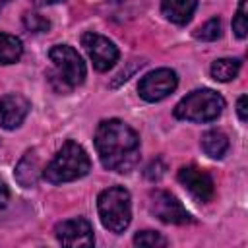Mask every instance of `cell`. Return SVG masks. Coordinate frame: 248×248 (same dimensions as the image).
I'll return each instance as SVG.
<instances>
[{
    "instance_id": "ac0fdd59",
    "label": "cell",
    "mask_w": 248,
    "mask_h": 248,
    "mask_svg": "<svg viewBox=\"0 0 248 248\" xmlns=\"http://www.w3.org/2000/svg\"><path fill=\"white\" fill-rule=\"evenodd\" d=\"M194 37L200 41H215L221 37V19L219 17H211L209 21H205L202 27H198L194 31Z\"/></svg>"
},
{
    "instance_id": "30bf717a",
    "label": "cell",
    "mask_w": 248,
    "mask_h": 248,
    "mask_svg": "<svg viewBox=\"0 0 248 248\" xmlns=\"http://www.w3.org/2000/svg\"><path fill=\"white\" fill-rule=\"evenodd\" d=\"M56 240L64 246H93V229L91 223L83 217L62 221L54 227Z\"/></svg>"
},
{
    "instance_id": "d4e9b609",
    "label": "cell",
    "mask_w": 248,
    "mask_h": 248,
    "mask_svg": "<svg viewBox=\"0 0 248 248\" xmlns=\"http://www.w3.org/2000/svg\"><path fill=\"white\" fill-rule=\"evenodd\" d=\"M6 2H10V0H0V4H6Z\"/></svg>"
},
{
    "instance_id": "603a6c76",
    "label": "cell",
    "mask_w": 248,
    "mask_h": 248,
    "mask_svg": "<svg viewBox=\"0 0 248 248\" xmlns=\"http://www.w3.org/2000/svg\"><path fill=\"white\" fill-rule=\"evenodd\" d=\"M8 200H10L8 186L4 184V180H0V209H4V207L8 205Z\"/></svg>"
},
{
    "instance_id": "6da1fadb",
    "label": "cell",
    "mask_w": 248,
    "mask_h": 248,
    "mask_svg": "<svg viewBox=\"0 0 248 248\" xmlns=\"http://www.w3.org/2000/svg\"><path fill=\"white\" fill-rule=\"evenodd\" d=\"M95 149L105 169L130 172L140 161V136L126 122L108 118L95 130Z\"/></svg>"
},
{
    "instance_id": "7c38bea8",
    "label": "cell",
    "mask_w": 248,
    "mask_h": 248,
    "mask_svg": "<svg viewBox=\"0 0 248 248\" xmlns=\"http://www.w3.org/2000/svg\"><path fill=\"white\" fill-rule=\"evenodd\" d=\"M16 180L19 182V186L23 188H33L37 186L43 169H41V159L37 155V149H29L23 153V157L17 161L16 165Z\"/></svg>"
},
{
    "instance_id": "7a4b0ae2",
    "label": "cell",
    "mask_w": 248,
    "mask_h": 248,
    "mask_svg": "<svg viewBox=\"0 0 248 248\" xmlns=\"http://www.w3.org/2000/svg\"><path fill=\"white\" fill-rule=\"evenodd\" d=\"M91 170V159L87 151L74 140H68L54 159L43 169V178L50 184H64L83 178Z\"/></svg>"
},
{
    "instance_id": "5b68a950",
    "label": "cell",
    "mask_w": 248,
    "mask_h": 248,
    "mask_svg": "<svg viewBox=\"0 0 248 248\" xmlns=\"http://www.w3.org/2000/svg\"><path fill=\"white\" fill-rule=\"evenodd\" d=\"M225 99L213 89H196L174 107V116L188 122H211L221 116Z\"/></svg>"
},
{
    "instance_id": "7402d4cb",
    "label": "cell",
    "mask_w": 248,
    "mask_h": 248,
    "mask_svg": "<svg viewBox=\"0 0 248 248\" xmlns=\"http://www.w3.org/2000/svg\"><path fill=\"white\" fill-rule=\"evenodd\" d=\"M246 103H248V97L246 95H240L238 97V103H236V112H238V118L242 122L248 120V107H246Z\"/></svg>"
},
{
    "instance_id": "ffe728a7",
    "label": "cell",
    "mask_w": 248,
    "mask_h": 248,
    "mask_svg": "<svg viewBox=\"0 0 248 248\" xmlns=\"http://www.w3.org/2000/svg\"><path fill=\"white\" fill-rule=\"evenodd\" d=\"M248 2L246 0H240L238 2V10H236V16L232 19V31L238 39H244L248 35Z\"/></svg>"
},
{
    "instance_id": "cb8c5ba5",
    "label": "cell",
    "mask_w": 248,
    "mask_h": 248,
    "mask_svg": "<svg viewBox=\"0 0 248 248\" xmlns=\"http://www.w3.org/2000/svg\"><path fill=\"white\" fill-rule=\"evenodd\" d=\"M35 6H50V4H56V2H62V0H31Z\"/></svg>"
},
{
    "instance_id": "277c9868",
    "label": "cell",
    "mask_w": 248,
    "mask_h": 248,
    "mask_svg": "<svg viewBox=\"0 0 248 248\" xmlns=\"http://www.w3.org/2000/svg\"><path fill=\"white\" fill-rule=\"evenodd\" d=\"M99 219L110 232H124L132 221V198L122 186H110L97 198Z\"/></svg>"
},
{
    "instance_id": "52a82bcc",
    "label": "cell",
    "mask_w": 248,
    "mask_h": 248,
    "mask_svg": "<svg viewBox=\"0 0 248 248\" xmlns=\"http://www.w3.org/2000/svg\"><path fill=\"white\" fill-rule=\"evenodd\" d=\"M178 85V78L176 72L170 68H157L149 74H145L140 79L138 85V93L143 101L147 103H157L163 101L165 97H169Z\"/></svg>"
},
{
    "instance_id": "d6986e66",
    "label": "cell",
    "mask_w": 248,
    "mask_h": 248,
    "mask_svg": "<svg viewBox=\"0 0 248 248\" xmlns=\"http://www.w3.org/2000/svg\"><path fill=\"white\" fill-rule=\"evenodd\" d=\"M134 244L145 248H159V246H167V238L157 231H141L134 236Z\"/></svg>"
},
{
    "instance_id": "8fae6325",
    "label": "cell",
    "mask_w": 248,
    "mask_h": 248,
    "mask_svg": "<svg viewBox=\"0 0 248 248\" xmlns=\"http://www.w3.org/2000/svg\"><path fill=\"white\" fill-rule=\"evenodd\" d=\"M31 103L19 93H8L0 97V128L16 130L29 114Z\"/></svg>"
},
{
    "instance_id": "3957f363",
    "label": "cell",
    "mask_w": 248,
    "mask_h": 248,
    "mask_svg": "<svg viewBox=\"0 0 248 248\" xmlns=\"http://www.w3.org/2000/svg\"><path fill=\"white\" fill-rule=\"evenodd\" d=\"M48 58L54 66L50 72V81L60 93H68L74 87L81 85L85 79V62L79 52L70 45H54L48 50Z\"/></svg>"
},
{
    "instance_id": "9c48e42d",
    "label": "cell",
    "mask_w": 248,
    "mask_h": 248,
    "mask_svg": "<svg viewBox=\"0 0 248 248\" xmlns=\"http://www.w3.org/2000/svg\"><path fill=\"white\" fill-rule=\"evenodd\" d=\"M178 182L202 203H207L215 194L213 178L209 176V172H205L203 169H200L196 165L182 167L178 170Z\"/></svg>"
},
{
    "instance_id": "9a60e30c",
    "label": "cell",
    "mask_w": 248,
    "mask_h": 248,
    "mask_svg": "<svg viewBox=\"0 0 248 248\" xmlns=\"http://www.w3.org/2000/svg\"><path fill=\"white\" fill-rule=\"evenodd\" d=\"M23 54V43L19 37L0 33V64H14Z\"/></svg>"
},
{
    "instance_id": "5bb4252c",
    "label": "cell",
    "mask_w": 248,
    "mask_h": 248,
    "mask_svg": "<svg viewBox=\"0 0 248 248\" xmlns=\"http://www.w3.org/2000/svg\"><path fill=\"white\" fill-rule=\"evenodd\" d=\"M202 149L211 159H223L229 151V138L221 130H207L202 136Z\"/></svg>"
},
{
    "instance_id": "e0dca14e",
    "label": "cell",
    "mask_w": 248,
    "mask_h": 248,
    "mask_svg": "<svg viewBox=\"0 0 248 248\" xmlns=\"http://www.w3.org/2000/svg\"><path fill=\"white\" fill-rule=\"evenodd\" d=\"M23 25L31 33H45L50 29V21L39 12H25L23 14Z\"/></svg>"
},
{
    "instance_id": "44dd1931",
    "label": "cell",
    "mask_w": 248,
    "mask_h": 248,
    "mask_svg": "<svg viewBox=\"0 0 248 248\" xmlns=\"http://www.w3.org/2000/svg\"><path fill=\"white\" fill-rule=\"evenodd\" d=\"M163 174H165V165H163L159 159L153 161V163L147 167V170H145V176H147L149 180H159Z\"/></svg>"
},
{
    "instance_id": "2e32d148",
    "label": "cell",
    "mask_w": 248,
    "mask_h": 248,
    "mask_svg": "<svg viewBox=\"0 0 248 248\" xmlns=\"http://www.w3.org/2000/svg\"><path fill=\"white\" fill-rule=\"evenodd\" d=\"M240 72V60L238 58H219L211 64V78L215 81H231Z\"/></svg>"
},
{
    "instance_id": "4fadbf2b",
    "label": "cell",
    "mask_w": 248,
    "mask_h": 248,
    "mask_svg": "<svg viewBox=\"0 0 248 248\" xmlns=\"http://www.w3.org/2000/svg\"><path fill=\"white\" fill-rule=\"evenodd\" d=\"M196 6L198 0H161V14L170 23L186 25L194 16Z\"/></svg>"
},
{
    "instance_id": "8992f818",
    "label": "cell",
    "mask_w": 248,
    "mask_h": 248,
    "mask_svg": "<svg viewBox=\"0 0 248 248\" xmlns=\"http://www.w3.org/2000/svg\"><path fill=\"white\" fill-rule=\"evenodd\" d=\"M149 211L151 215H155L159 221L163 223H170V225H184L192 221V215L186 211V207L182 205V202L165 190H153L149 194Z\"/></svg>"
},
{
    "instance_id": "ba28073f",
    "label": "cell",
    "mask_w": 248,
    "mask_h": 248,
    "mask_svg": "<svg viewBox=\"0 0 248 248\" xmlns=\"http://www.w3.org/2000/svg\"><path fill=\"white\" fill-rule=\"evenodd\" d=\"M81 46L85 48L95 70H99V72H107L108 68H112L120 56L118 46L110 39H107L99 33H93V31H87L81 35Z\"/></svg>"
}]
</instances>
